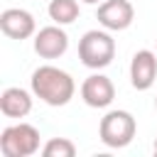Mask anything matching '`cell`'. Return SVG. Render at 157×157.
Listing matches in <instances>:
<instances>
[{
  "mask_svg": "<svg viewBox=\"0 0 157 157\" xmlns=\"http://www.w3.org/2000/svg\"><path fill=\"white\" fill-rule=\"evenodd\" d=\"M96 20L108 32H123L135 20V7L130 0H103L98 5Z\"/></svg>",
  "mask_w": 157,
  "mask_h": 157,
  "instance_id": "cell-5",
  "label": "cell"
},
{
  "mask_svg": "<svg viewBox=\"0 0 157 157\" xmlns=\"http://www.w3.org/2000/svg\"><path fill=\"white\" fill-rule=\"evenodd\" d=\"M155 108H157V98H155Z\"/></svg>",
  "mask_w": 157,
  "mask_h": 157,
  "instance_id": "cell-15",
  "label": "cell"
},
{
  "mask_svg": "<svg viewBox=\"0 0 157 157\" xmlns=\"http://www.w3.org/2000/svg\"><path fill=\"white\" fill-rule=\"evenodd\" d=\"M0 152L5 157H32L39 152V130L29 123L5 128L0 132Z\"/></svg>",
  "mask_w": 157,
  "mask_h": 157,
  "instance_id": "cell-4",
  "label": "cell"
},
{
  "mask_svg": "<svg viewBox=\"0 0 157 157\" xmlns=\"http://www.w3.org/2000/svg\"><path fill=\"white\" fill-rule=\"evenodd\" d=\"M157 78V54L150 49H140L135 52L132 61H130V83L137 91H147L152 88Z\"/></svg>",
  "mask_w": 157,
  "mask_h": 157,
  "instance_id": "cell-9",
  "label": "cell"
},
{
  "mask_svg": "<svg viewBox=\"0 0 157 157\" xmlns=\"http://www.w3.org/2000/svg\"><path fill=\"white\" fill-rule=\"evenodd\" d=\"M135 132H137V123H135L132 113H128V110H108L98 123V137L110 150L128 147L132 142Z\"/></svg>",
  "mask_w": 157,
  "mask_h": 157,
  "instance_id": "cell-3",
  "label": "cell"
},
{
  "mask_svg": "<svg viewBox=\"0 0 157 157\" xmlns=\"http://www.w3.org/2000/svg\"><path fill=\"white\" fill-rule=\"evenodd\" d=\"M44 157H74L76 155V145L69 137H49L42 147Z\"/></svg>",
  "mask_w": 157,
  "mask_h": 157,
  "instance_id": "cell-12",
  "label": "cell"
},
{
  "mask_svg": "<svg viewBox=\"0 0 157 157\" xmlns=\"http://www.w3.org/2000/svg\"><path fill=\"white\" fill-rule=\"evenodd\" d=\"M29 86H32V93L42 103L54 105V108L66 105L76 93V83H74L71 74H66L64 69L52 66V64H44L39 69H34L32 78H29Z\"/></svg>",
  "mask_w": 157,
  "mask_h": 157,
  "instance_id": "cell-1",
  "label": "cell"
},
{
  "mask_svg": "<svg viewBox=\"0 0 157 157\" xmlns=\"http://www.w3.org/2000/svg\"><path fill=\"white\" fill-rule=\"evenodd\" d=\"M0 29L5 37L10 39H29L37 29V22L32 17V12L22 10V7H7L0 12Z\"/></svg>",
  "mask_w": 157,
  "mask_h": 157,
  "instance_id": "cell-6",
  "label": "cell"
},
{
  "mask_svg": "<svg viewBox=\"0 0 157 157\" xmlns=\"http://www.w3.org/2000/svg\"><path fill=\"white\" fill-rule=\"evenodd\" d=\"M32 110V96L29 91L20 86H10L0 93V113L5 118H25Z\"/></svg>",
  "mask_w": 157,
  "mask_h": 157,
  "instance_id": "cell-10",
  "label": "cell"
},
{
  "mask_svg": "<svg viewBox=\"0 0 157 157\" xmlns=\"http://www.w3.org/2000/svg\"><path fill=\"white\" fill-rule=\"evenodd\" d=\"M152 150H155V157H157V140H155V145H152Z\"/></svg>",
  "mask_w": 157,
  "mask_h": 157,
  "instance_id": "cell-14",
  "label": "cell"
},
{
  "mask_svg": "<svg viewBox=\"0 0 157 157\" xmlns=\"http://www.w3.org/2000/svg\"><path fill=\"white\" fill-rule=\"evenodd\" d=\"M81 2H88V5H101L103 0H81Z\"/></svg>",
  "mask_w": 157,
  "mask_h": 157,
  "instance_id": "cell-13",
  "label": "cell"
},
{
  "mask_svg": "<svg viewBox=\"0 0 157 157\" xmlns=\"http://www.w3.org/2000/svg\"><path fill=\"white\" fill-rule=\"evenodd\" d=\"M81 15L78 10V0H52L49 2V17L54 20V25H71L76 22Z\"/></svg>",
  "mask_w": 157,
  "mask_h": 157,
  "instance_id": "cell-11",
  "label": "cell"
},
{
  "mask_svg": "<svg viewBox=\"0 0 157 157\" xmlns=\"http://www.w3.org/2000/svg\"><path fill=\"white\" fill-rule=\"evenodd\" d=\"M78 59L88 69H105L115 59V39L108 29H88L78 39Z\"/></svg>",
  "mask_w": 157,
  "mask_h": 157,
  "instance_id": "cell-2",
  "label": "cell"
},
{
  "mask_svg": "<svg viewBox=\"0 0 157 157\" xmlns=\"http://www.w3.org/2000/svg\"><path fill=\"white\" fill-rule=\"evenodd\" d=\"M81 98L88 108H108L115 98V86L103 74H91L81 83Z\"/></svg>",
  "mask_w": 157,
  "mask_h": 157,
  "instance_id": "cell-8",
  "label": "cell"
},
{
  "mask_svg": "<svg viewBox=\"0 0 157 157\" xmlns=\"http://www.w3.org/2000/svg\"><path fill=\"white\" fill-rule=\"evenodd\" d=\"M69 49V34L61 29V25H49L42 27L34 34V52L42 59H59Z\"/></svg>",
  "mask_w": 157,
  "mask_h": 157,
  "instance_id": "cell-7",
  "label": "cell"
}]
</instances>
